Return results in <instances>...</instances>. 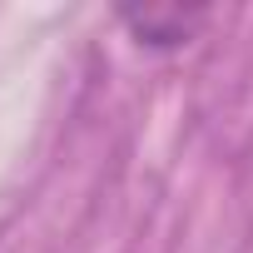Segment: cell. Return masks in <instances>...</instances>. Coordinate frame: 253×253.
<instances>
[{
  "mask_svg": "<svg viewBox=\"0 0 253 253\" xmlns=\"http://www.w3.org/2000/svg\"><path fill=\"white\" fill-rule=\"evenodd\" d=\"M119 20L139 35V45H189L194 30L209 20L204 10H184V5H144V10H119Z\"/></svg>",
  "mask_w": 253,
  "mask_h": 253,
  "instance_id": "6da1fadb",
  "label": "cell"
}]
</instances>
